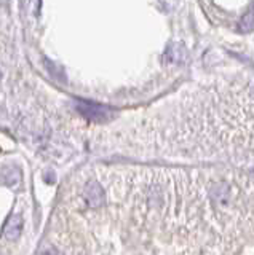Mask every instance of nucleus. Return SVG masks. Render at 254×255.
I'll list each match as a JSON object with an SVG mask.
<instances>
[{
	"label": "nucleus",
	"mask_w": 254,
	"mask_h": 255,
	"mask_svg": "<svg viewBox=\"0 0 254 255\" xmlns=\"http://www.w3.org/2000/svg\"><path fill=\"white\" fill-rule=\"evenodd\" d=\"M3 183L6 187H18L19 182H21V172L18 167H3Z\"/></svg>",
	"instance_id": "20e7f679"
},
{
	"label": "nucleus",
	"mask_w": 254,
	"mask_h": 255,
	"mask_svg": "<svg viewBox=\"0 0 254 255\" xmlns=\"http://www.w3.org/2000/svg\"><path fill=\"white\" fill-rule=\"evenodd\" d=\"M75 106L78 114L91 123H106L112 118V110L106 106H101V104L85 101V99H77Z\"/></svg>",
	"instance_id": "f257e3e1"
},
{
	"label": "nucleus",
	"mask_w": 254,
	"mask_h": 255,
	"mask_svg": "<svg viewBox=\"0 0 254 255\" xmlns=\"http://www.w3.org/2000/svg\"><path fill=\"white\" fill-rule=\"evenodd\" d=\"M83 196L91 207H101L106 201V193L98 180H88L83 187Z\"/></svg>",
	"instance_id": "f03ea898"
},
{
	"label": "nucleus",
	"mask_w": 254,
	"mask_h": 255,
	"mask_svg": "<svg viewBox=\"0 0 254 255\" xmlns=\"http://www.w3.org/2000/svg\"><path fill=\"white\" fill-rule=\"evenodd\" d=\"M40 255H59L58 252H56V249H53V247H50V249H46V251H43Z\"/></svg>",
	"instance_id": "39448f33"
},
{
	"label": "nucleus",
	"mask_w": 254,
	"mask_h": 255,
	"mask_svg": "<svg viewBox=\"0 0 254 255\" xmlns=\"http://www.w3.org/2000/svg\"><path fill=\"white\" fill-rule=\"evenodd\" d=\"M250 11H251V13L254 14V5H253V8H251V10H250Z\"/></svg>",
	"instance_id": "423d86ee"
},
{
	"label": "nucleus",
	"mask_w": 254,
	"mask_h": 255,
	"mask_svg": "<svg viewBox=\"0 0 254 255\" xmlns=\"http://www.w3.org/2000/svg\"><path fill=\"white\" fill-rule=\"evenodd\" d=\"M22 231V219L21 215H11V217L6 220L5 227H3V235L8 241H16V239L21 236Z\"/></svg>",
	"instance_id": "7ed1b4c3"
}]
</instances>
